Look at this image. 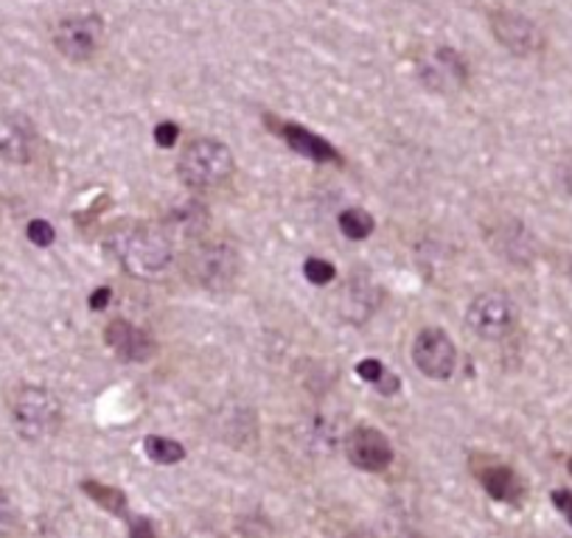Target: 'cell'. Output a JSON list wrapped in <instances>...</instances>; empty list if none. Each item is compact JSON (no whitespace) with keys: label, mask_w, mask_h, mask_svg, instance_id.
<instances>
[{"label":"cell","mask_w":572,"mask_h":538,"mask_svg":"<svg viewBox=\"0 0 572 538\" xmlns=\"http://www.w3.org/2000/svg\"><path fill=\"white\" fill-rule=\"evenodd\" d=\"M188 278L197 286L208 289V292H225L233 286L238 276V256L231 244L211 242V244H197L188 253Z\"/></svg>","instance_id":"277c9868"},{"label":"cell","mask_w":572,"mask_h":538,"mask_svg":"<svg viewBox=\"0 0 572 538\" xmlns=\"http://www.w3.org/2000/svg\"><path fill=\"white\" fill-rule=\"evenodd\" d=\"M82 491L91 496L96 505H102L104 511L116 513V516H121V519H129L127 516V496H124L118 488L113 486H104V482H96V480H87L82 482Z\"/></svg>","instance_id":"4fadbf2b"},{"label":"cell","mask_w":572,"mask_h":538,"mask_svg":"<svg viewBox=\"0 0 572 538\" xmlns=\"http://www.w3.org/2000/svg\"><path fill=\"white\" fill-rule=\"evenodd\" d=\"M143 448H147L149 460L161 463V466H174V463H180L183 457H186V448H183V443L172 441V437L152 435L143 441Z\"/></svg>","instance_id":"2e32d148"},{"label":"cell","mask_w":572,"mask_h":538,"mask_svg":"<svg viewBox=\"0 0 572 538\" xmlns=\"http://www.w3.org/2000/svg\"><path fill=\"white\" fill-rule=\"evenodd\" d=\"M109 301H113V289L98 286L96 292L91 295V308H93V312H102V308L109 306Z\"/></svg>","instance_id":"603a6c76"},{"label":"cell","mask_w":572,"mask_h":538,"mask_svg":"<svg viewBox=\"0 0 572 538\" xmlns=\"http://www.w3.org/2000/svg\"><path fill=\"white\" fill-rule=\"evenodd\" d=\"M491 32H494L502 48H509L511 54H520V57L536 54L545 45V37H541L534 20L520 12H511V9L491 12Z\"/></svg>","instance_id":"ba28073f"},{"label":"cell","mask_w":572,"mask_h":538,"mask_svg":"<svg viewBox=\"0 0 572 538\" xmlns=\"http://www.w3.org/2000/svg\"><path fill=\"white\" fill-rule=\"evenodd\" d=\"M0 154L7 157V161L14 163H26L28 154H32V134L26 129L20 127H7V132L0 134Z\"/></svg>","instance_id":"5bb4252c"},{"label":"cell","mask_w":572,"mask_h":538,"mask_svg":"<svg viewBox=\"0 0 572 538\" xmlns=\"http://www.w3.org/2000/svg\"><path fill=\"white\" fill-rule=\"evenodd\" d=\"M104 342L113 348L118 359L124 362H147L152 353H155V342L149 337L143 328H138L136 323L124 320V317H116L109 320L107 328H104Z\"/></svg>","instance_id":"30bf717a"},{"label":"cell","mask_w":572,"mask_h":538,"mask_svg":"<svg viewBox=\"0 0 572 538\" xmlns=\"http://www.w3.org/2000/svg\"><path fill=\"white\" fill-rule=\"evenodd\" d=\"M14 525H17V511H14L12 500H9L7 493L0 491V533L14 530Z\"/></svg>","instance_id":"ffe728a7"},{"label":"cell","mask_w":572,"mask_h":538,"mask_svg":"<svg viewBox=\"0 0 572 538\" xmlns=\"http://www.w3.org/2000/svg\"><path fill=\"white\" fill-rule=\"evenodd\" d=\"M233 152L217 138H194L183 147L177 174L194 191L225 186L233 174Z\"/></svg>","instance_id":"3957f363"},{"label":"cell","mask_w":572,"mask_h":538,"mask_svg":"<svg viewBox=\"0 0 572 538\" xmlns=\"http://www.w3.org/2000/svg\"><path fill=\"white\" fill-rule=\"evenodd\" d=\"M109 258L136 278H155L166 272L174 258L172 238L152 224L129 222L104 238Z\"/></svg>","instance_id":"6da1fadb"},{"label":"cell","mask_w":572,"mask_h":538,"mask_svg":"<svg viewBox=\"0 0 572 538\" xmlns=\"http://www.w3.org/2000/svg\"><path fill=\"white\" fill-rule=\"evenodd\" d=\"M177 134H180V127H177L174 121H161L155 127V141H157V147H163V149L174 147V143H177Z\"/></svg>","instance_id":"44dd1931"},{"label":"cell","mask_w":572,"mask_h":538,"mask_svg":"<svg viewBox=\"0 0 572 538\" xmlns=\"http://www.w3.org/2000/svg\"><path fill=\"white\" fill-rule=\"evenodd\" d=\"M303 276L310 278L312 283H317V286H326L335 278V264L323 261V258H310V261L303 264Z\"/></svg>","instance_id":"ac0fdd59"},{"label":"cell","mask_w":572,"mask_h":538,"mask_svg":"<svg viewBox=\"0 0 572 538\" xmlns=\"http://www.w3.org/2000/svg\"><path fill=\"white\" fill-rule=\"evenodd\" d=\"M475 477L480 486L494 496L497 502H516L522 493L520 480H516L514 468L502 466V463H486V466H475Z\"/></svg>","instance_id":"7c38bea8"},{"label":"cell","mask_w":572,"mask_h":538,"mask_svg":"<svg viewBox=\"0 0 572 538\" xmlns=\"http://www.w3.org/2000/svg\"><path fill=\"white\" fill-rule=\"evenodd\" d=\"M412 365L427 378L446 382L455 373L457 348L444 328H424L412 342Z\"/></svg>","instance_id":"52a82bcc"},{"label":"cell","mask_w":572,"mask_h":538,"mask_svg":"<svg viewBox=\"0 0 572 538\" xmlns=\"http://www.w3.org/2000/svg\"><path fill=\"white\" fill-rule=\"evenodd\" d=\"M104 43V23L96 14L65 17L54 26V48L71 62H87Z\"/></svg>","instance_id":"5b68a950"},{"label":"cell","mask_w":572,"mask_h":538,"mask_svg":"<svg viewBox=\"0 0 572 538\" xmlns=\"http://www.w3.org/2000/svg\"><path fill=\"white\" fill-rule=\"evenodd\" d=\"M357 373L365 378L367 385H373L380 393H385V396H393V393L399 390V378L393 376V373H387L385 365L376 362V359H365V362H360Z\"/></svg>","instance_id":"e0dca14e"},{"label":"cell","mask_w":572,"mask_h":538,"mask_svg":"<svg viewBox=\"0 0 572 538\" xmlns=\"http://www.w3.org/2000/svg\"><path fill=\"white\" fill-rule=\"evenodd\" d=\"M337 224H340L342 236L354 238V242L367 238L373 233V227H376V222H373L371 213L362 211V208H346V211L337 217Z\"/></svg>","instance_id":"9a60e30c"},{"label":"cell","mask_w":572,"mask_h":538,"mask_svg":"<svg viewBox=\"0 0 572 538\" xmlns=\"http://www.w3.org/2000/svg\"><path fill=\"white\" fill-rule=\"evenodd\" d=\"M466 326L480 340H502V337H509L516 326L514 301L509 295H502V292H482L466 308Z\"/></svg>","instance_id":"8992f818"},{"label":"cell","mask_w":572,"mask_h":538,"mask_svg":"<svg viewBox=\"0 0 572 538\" xmlns=\"http://www.w3.org/2000/svg\"><path fill=\"white\" fill-rule=\"evenodd\" d=\"M270 127H276V132L281 134L283 141L290 143L297 154L310 157L315 163H340V152L328 141H323L320 134L310 132L306 127H297V124H278L270 118Z\"/></svg>","instance_id":"8fae6325"},{"label":"cell","mask_w":572,"mask_h":538,"mask_svg":"<svg viewBox=\"0 0 572 538\" xmlns=\"http://www.w3.org/2000/svg\"><path fill=\"white\" fill-rule=\"evenodd\" d=\"M9 416L14 430L26 441H46L62 423V404L51 390L37 385H20L9 396Z\"/></svg>","instance_id":"7a4b0ae2"},{"label":"cell","mask_w":572,"mask_h":538,"mask_svg":"<svg viewBox=\"0 0 572 538\" xmlns=\"http://www.w3.org/2000/svg\"><path fill=\"white\" fill-rule=\"evenodd\" d=\"M553 505L559 507L561 516H564V519L572 525V493L561 491V488H559V491H553Z\"/></svg>","instance_id":"7402d4cb"},{"label":"cell","mask_w":572,"mask_h":538,"mask_svg":"<svg viewBox=\"0 0 572 538\" xmlns=\"http://www.w3.org/2000/svg\"><path fill=\"white\" fill-rule=\"evenodd\" d=\"M346 455L360 471H385L393 463V446L380 430L373 426H357L351 435L346 437Z\"/></svg>","instance_id":"9c48e42d"},{"label":"cell","mask_w":572,"mask_h":538,"mask_svg":"<svg viewBox=\"0 0 572 538\" xmlns=\"http://www.w3.org/2000/svg\"><path fill=\"white\" fill-rule=\"evenodd\" d=\"M28 238H32L37 247H51L57 233H54V227L46 222V219H34V222L28 224Z\"/></svg>","instance_id":"d6986e66"},{"label":"cell","mask_w":572,"mask_h":538,"mask_svg":"<svg viewBox=\"0 0 572 538\" xmlns=\"http://www.w3.org/2000/svg\"><path fill=\"white\" fill-rule=\"evenodd\" d=\"M567 468H570V475H572V457H570V463H567Z\"/></svg>","instance_id":"cb8c5ba5"}]
</instances>
